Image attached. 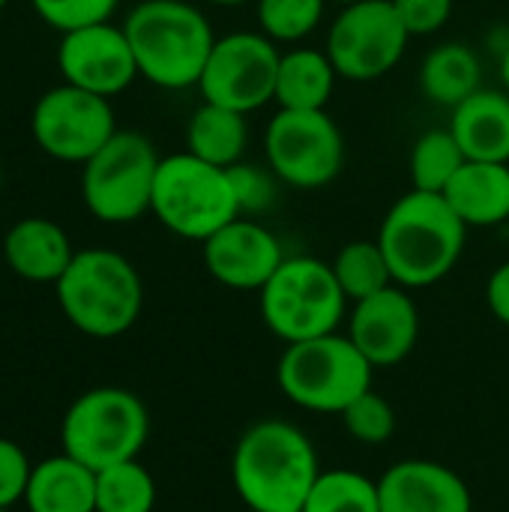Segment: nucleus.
<instances>
[{
	"instance_id": "nucleus-8",
	"label": "nucleus",
	"mask_w": 509,
	"mask_h": 512,
	"mask_svg": "<svg viewBox=\"0 0 509 512\" xmlns=\"http://www.w3.org/2000/svg\"><path fill=\"white\" fill-rule=\"evenodd\" d=\"M258 294L267 330L285 345L336 333L348 309L333 267L309 255L285 258Z\"/></svg>"
},
{
	"instance_id": "nucleus-23",
	"label": "nucleus",
	"mask_w": 509,
	"mask_h": 512,
	"mask_svg": "<svg viewBox=\"0 0 509 512\" xmlns=\"http://www.w3.org/2000/svg\"><path fill=\"white\" fill-rule=\"evenodd\" d=\"M336 78L339 72L327 57V51L291 48L279 60L276 102L279 108H291V111H324L333 96Z\"/></svg>"
},
{
	"instance_id": "nucleus-1",
	"label": "nucleus",
	"mask_w": 509,
	"mask_h": 512,
	"mask_svg": "<svg viewBox=\"0 0 509 512\" xmlns=\"http://www.w3.org/2000/svg\"><path fill=\"white\" fill-rule=\"evenodd\" d=\"M318 474L309 435L276 417L252 423L231 456V483L249 512H300Z\"/></svg>"
},
{
	"instance_id": "nucleus-38",
	"label": "nucleus",
	"mask_w": 509,
	"mask_h": 512,
	"mask_svg": "<svg viewBox=\"0 0 509 512\" xmlns=\"http://www.w3.org/2000/svg\"><path fill=\"white\" fill-rule=\"evenodd\" d=\"M330 3H339V6H348V3H357V0H330Z\"/></svg>"
},
{
	"instance_id": "nucleus-34",
	"label": "nucleus",
	"mask_w": 509,
	"mask_h": 512,
	"mask_svg": "<svg viewBox=\"0 0 509 512\" xmlns=\"http://www.w3.org/2000/svg\"><path fill=\"white\" fill-rule=\"evenodd\" d=\"M393 6L411 36H432L453 15V0H393Z\"/></svg>"
},
{
	"instance_id": "nucleus-14",
	"label": "nucleus",
	"mask_w": 509,
	"mask_h": 512,
	"mask_svg": "<svg viewBox=\"0 0 509 512\" xmlns=\"http://www.w3.org/2000/svg\"><path fill=\"white\" fill-rule=\"evenodd\" d=\"M57 63L66 84H75L105 99L123 93L138 78V63L126 30L108 21L63 33Z\"/></svg>"
},
{
	"instance_id": "nucleus-27",
	"label": "nucleus",
	"mask_w": 509,
	"mask_h": 512,
	"mask_svg": "<svg viewBox=\"0 0 509 512\" xmlns=\"http://www.w3.org/2000/svg\"><path fill=\"white\" fill-rule=\"evenodd\" d=\"M300 512H381V492L360 471H321Z\"/></svg>"
},
{
	"instance_id": "nucleus-36",
	"label": "nucleus",
	"mask_w": 509,
	"mask_h": 512,
	"mask_svg": "<svg viewBox=\"0 0 509 512\" xmlns=\"http://www.w3.org/2000/svg\"><path fill=\"white\" fill-rule=\"evenodd\" d=\"M501 81H504V90L509 93V42L507 48H504V54H501Z\"/></svg>"
},
{
	"instance_id": "nucleus-32",
	"label": "nucleus",
	"mask_w": 509,
	"mask_h": 512,
	"mask_svg": "<svg viewBox=\"0 0 509 512\" xmlns=\"http://www.w3.org/2000/svg\"><path fill=\"white\" fill-rule=\"evenodd\" d=\"M234 192H237V204L243 216H258L264 213L273 201H276V183H273V171H264L258 165H246L237 162L228 168Z\"/></svg>"
},
{
	"instance_id": "nucleus-33",
	"label": "nucleus",
	"mask_w": 509,
	"mask_h": 512,
	"mask_svg": "<svg viewBox=\"0 0 509 512\" xmlns=\"http://www.w3.org/2000/svg\"><path fill=\"white\" fill-rule=\"evenodd\" d=\"M30 474H33V465L27 453L21 450V444L0 438V510L24 504Z\"/></svg>"
},
{
	"instance_id": "nucleus-26",
	"label": "nucleus",
	"mask_w": 509,
	"mask_h": 512,
	"mask_svg": "<svg viewBox=\"0 0 509 512\" xmlns=\"http://www.w3.org/2000/svg\"><path fill=\"white\" fill-rule=\"evenodd\" d=\"M330 267H333V273H336L348 303H360V300H366V297L396 285L378 240L345 243L336 252V258L330 261Z\"/></svg>"
},
{
	"instance_id": "nucleus-39",
	"label": "nucleus",
	"mask_w": 509,
	"mask_h": 512,
	"mask_svg": "<svg viewBox=\"0 0 509 512\" xmlns=\"http://www.w3.org/2000/svg\"><path fill=\"white\" fill-rule=\"evenodd\" d=\"M0 186H3V165H0Z\"/></svg>"
},
{
	"instance_id": "nucleus-2",
	"label": "nucleus",
	"mask_w": 509,
	"mask_h": 512,
	"mask_svg": "<svg viewBox=\"0 0 509 512\" xmlns=\"http://www.w3.org/2000/svg\"><path fill=\"white\" fill-rule=\"evenodd\" d=\"M468 225L444 195L411 189L384 216L378 246L402 288H429L453 273L465 252Z\"/></svg>"
},
{
	"instance_id": "nucleus-41",
	"label": "nucleus",
	"mask_w": 509,
	"mask_h": 512,
	"mask_svg": "<svg viewBox=\"0 0 509 512\" xmlns=\"http://www.w3.org/2000/svg\"><path fill=\"white\" fill-rule=\"evenodd\" d=\"M138 3H144V0H138Z\"/></svg>"
},
{
	"instance_id": "nucleus-21",
	"label": "nucleus",
	"mask_w": 509,
	"mask_h": 512,
	"mask_svg": "<svg viewBox=\"0 0 509 512\" xmlns=\"http://www.w3.org/2000/svg\"><path fill=\"white\" fill-rule=\"evenodd\" d=\"M24 507L27 512H96V471L66 453L42 459L33 465Z\"/></svg>"
},
{
	"instance_id": "nucleus-11",
	"label": "nucleus",
	"mask_w": 509,
	"mask_h": 512,
	"mask_svg": "<svg viewBox=\"0 0 509 512\" xmlns=\"http://www.w3.org/2000/svg\"><path fill=\"white\" fill-rule=\"evenodd\" d=\"M411 42L393 0L342 6L327 33V57L345 81H375L393 72Z\"/></svg>"
},
{
	"instance_id": "nucleus-25",
	"label": "nucleus",
	"mask_w": 509,
	"mask_h": 512,
	"mask_svg": "<svg viewBox=\"0 0 509 512\" xmlns=\"http://www.w3.org/2000/svg\"><path fill=\"white\" fill-rule=\"evenodd\" d=\"M465 162H468V156L462 153L450 126L447 129H429L411 147V159H408L411 186L417 192L444 195V189L450 186V180L459 174V168Z\"/></svg>"
},
{
	"instance_id": "nucleus-16",
	"label": "nucleus",
	"mask_w": 509,
	"mask_h": 512,
	"mask_svg": "<svg viewBox=\"0 0 509 512\" xmlns=\"http://www.w3.org/2000/svg\"><path fill=\"white\" fill-rule=\"evenodd\" d=\"M285 258L276 234L252 216H237L204 240L207 273L234 291H261Z\"/></svg>"
},
{
	"instance_id": "nucleus-15",
	"label": "nucleus",
	"mask_w": 509,
	"mask_h": 512,
	"mask_svg": "<svg viewBox=\"0 0 509 512\" xmlns=\"http://www.w3.org/2000/svg\"><path fill=\"white\" fill-rule=\"evenodd\" d=\"M348 339L375 369L405 363L420 339V312L408 288L390 285L354 303L348 318Z\"/></svg>"
},
{
	"instance_id": "nucleus-31",
	"label": "nucleus",
	"mask_w": 509,
	"mask_h": 512,
	"mask_svg": "<svg viewBox=\"0 0 509 512\" xmlns=\"http://www.w3.org/2000/svg\"><path fill=\"white\" fill-rule=\"evenodd\" d=\"M36 15L60 33L102 24L117 9V0H30Z\"/></svg>"
},
{
	"instance_id": "nucleus-30",
	"label": "nucleus",
	"mask_w": 509,
	"mask_h": 512,
	"mask_svg": "<svg viewBox=\"0 0 509 512\" xmlns=\"http://www.w3.org/2000/svg\"><path fill=\"white\" fill-rule=\"evenodd\" d=\"M339 417H342L345 432L363 447H381L396 432V411L375 390H366L363 396H357Z\"/></svg>"
},
{
	"instance_id": "nucleus-18",
	"label": "nucleus",
	"mask_w": 509,
	"mask_h": 512,
	"mask_svg": "<svg viewBox=\"0 0 509 512\" xmlns=\"http://www.w3.org/2000/svg\"><path fill=\"white\" fill-rule=\"evenodd\" d=\"M72 258L75 252L69 234L45 216H27L15 222L3 237V261L15 276L27 282L57 285Z\"/></svg>"
},
{
	"instance_id": "nucleus-35",
	"label": "nucleus",
	"mask_w": 509,
	"mask_h": 512,
	"mask_svg": "<svg viewBox=\"0 0 509 512\" xmlns=\"http://www.w3.org/2000/svg\"><path fill=\"white\" fill-rule=\"evenodd\" d=\"M486 303H489L492 315H495L504 327H509V261H504V264L489 276Z\"/></svg>"
},
{
	"instance_id": "nucleus-3",
	"label": "nucleus",
	"mask_w": 509,
	"mask_h": 512,
	"mask_svg": "<svg viewBox=\"0 0 509 512\" xmlns=\"http://www.w3.org/2000/svg\"><path fill=\"white\" fill-rule=\"evenodd\" d=\"M138 75L165 90L198 87L213 51V27L186 0H144L123 21Z\"/></svg>"
},
{
	"instance_id": "nucleus-42",
	"label": "nucleus",
	"mask_w": 509,
	"mask_h": 512,
	"mask_svg": "<svg viewBox=\"0 0 509 512\" xmlns=\"http://www.w3.org/2000/svg\"><path fill=\"white\" fill-rule=\"evenodd\" d=\"M0 512H6V510H0Z\"/></svg>"
},
{
	"instance_id": "nucleus-28",
	"label": "nucleus",
	"mask_w": 509,
	"mask_h": 512,
	"mask_svg": "<svg viewBox=\"0 0 509 512\" xmlns=\"http://www.w3.org/2000/svg\"><path fill=\"white\" fill-rule=\"evenodd\" d=\"M156 480L138 462H120L96 471V512H153Z\"/></svg>"
},
{
	"instance_id": "nucleus-20",
	"label": "nucleus",
	"mask_w": 509,
	"mask_h": 512,
	"mask_svg": "<svg viewBox=\"0 0 509 512\" xmlns=\"http://www.w3.org/2000/svg\"><path fill=\"white\" fill-rule=\"evenodd\" d=\"M447 204L468 228H495L509 219V162L468 159L444 189Z\"/></svg>"
},
{
	"instance_id": "nucleus-5",
	"label": "nucleus",
	"mask_w": 509,
	"mask_h": 512,
	"mask_svg": "<svg viewBox=\"0 0 509 512\" xmlns=\"http://www.w3.org/2000/svg\"><path fill=\"white\" fill-rule=\"evenodd\" d=\"M372 372L375 366L348 333L342 336L336 330L288 345L276 366V384L285 399L303 411L342 414L357 396L372 390Z\"/></svg>"
},
{
	"instance_id": "nucleus-12",
	"label": "nucleus",
	"mask_w": 509,
	"mask_h": 512,
	"mask_svg": "<svg viewBox=\"0 0 509 512\" xmlns=\"http://www.w3.org/2000/svg\"><path fill=\"white\" fill-rule=\"evenodd\" d=\"M282 51L261 30H240L219 36L201 72L198 90L204 102L252 114L276 102V75Z\"/></svg>"
},
{
	"instance_id": "nucleus-17",
	"label": "nucleus",
	"mask_w": 509,
	"mask_h": 512,
	"mask_svg": "<svg viewBox=\"0 0 509 512\" xmlns=\"http://www.w3.org/2000/svg\"><path fill=\"white\" fill-rule=\"evenodd\" d=\"M381 512H474L468 483L432 459H405L378 480Z\"/></svg>"
},
{
	"instance_id": "nucleus-6",
	"label": "nucleus",
	"mask_w": 509,
	"mask_h": 512,
	"mask_svg": "<svg viewBox=\"0 0 509 512\" xmlns=\"http://www.w3.org/2000/svg\"><path fill=\"white\" fill-rule=\"evenodd\" d=\"M150 438L147 405L123 387H93L81 393L63 414L60 441L63 453L105 471L141 456Z\"/></svg>"
},
{
	"instance_id": "nucleus-13",
	"label": "nucleus",
	"mask_w": 509,
	"mask_h": 512,
	"mask_svg": "<svg viewBox=\"0 0 509 512\" xmlns=\"http://www.w3.org/2000/svg\"><path fill=\"white\" fill-rule=\"evenodd\" d=\"M30 132L39 150L63 162H87L117 132L114 108L105 96L60 84L48 90L30 117Z\"/></svg>"
},
{
	"instance_id": "nucleus-40",
	"label": "nucleus",
	"mask_w": 509,
	"mask_h": 512,
	"mask_svg": "<svg viewBox=\"0 0 509 512\" xmlns=\"http://www.w3.org/2000/svg\"><path fill=\"white\" fill-rule=\"evenodd\" d=\"M6 3H9V0H0V9H3V6H6Z\"/></svg>"
},
{
	"instance_id": "nucleus-29",
	"label": "nucleus",
	"mask_w": 509,
	"mask_h": 512,
	"mask_svg": "<svg viewBox=\"0 0 509 512\" xmlns=\"http://www.w3.org/2000/svg\"><path fill=\"white\" fill-rule=\"evenodd\" d=\"M330 0H255L258 27L273 42H300L324 18Z\"/></svg>"
},
{
	"instance_id": "nucleus-24",
	"label": "nucleus",
	"mask_w": 509,
	"mask_h": 512,
	"mask_svg": "<svg viewBox=\"0 0 509 512\" xmlns=\"http://www.w3.org/2000/svg\"><path fill=\"white\" fill-rule=\"evenodd\" d=\"M249 144V123L246 114L213 105V102H201L198 111L189 117L186 126V147L192 156L219 165V168H231L237 162H243Z\"/></svg>"
},
{
	"instance_id": "nucleus-37",
	"label": "nucleus",
	"mask_w": 509,
	"mask_h": 512,
	"mask_svg": "<svg viewBox=\"0 0 509 512\" xmlns=\"http://www.w3.org/2000/svg\"><path fill=\"white\" fill-rule=\"evenodd\" d=\"M213 6H243V3H252V0H207Z\"/></svg>"
},
{
	"instance_id": "nucleus-10",
	"label": "nucleus",
	"mask_w": 509,
	"mask_h": 512,
	"mask_svg": "<svg viewBox=\"0 0 509 512\" xmlns=\"http://www.w3.org/2000/svg\"><path fill=\"white\" fill-rule=\"evenodd\" d=\"M267 165L276 180L294 189H321L342 174L345 138L324 111L279 108L264 135Z\"/></svg>"
},
{
	"instance_id": "nucleus-22",
	"label": "nucleus",
	"mask_w": 509,
	"mask_h": 512,
	"mask_svg": "<svg viewBox=\"0 0 509 512\" xmlns=\"http://www.w3.org/2000/svg\"><path fill=\"white\" fill-rule=\"evenodd\" d=\"M483 87V66L471 45L441 42L420 66V90L441 108H456Z\"/></svg>"
},
{
	"instance_id": "nucleus-9",
	"label": "nucleus",
	"mask_w": 509,
	"mask_h": 512,
	"mask_svg": "<svg viewBox=\"0 0 509 512\" xmlns=\"http://www.w3.org/2000/svg\"><path fill=\"white\" fill-rule=\"evenodd\" d=\"M159 156L141 132H114L111 141L84 162L81 195L87 210L108 225H126L150 213Z\"/></svg>"
},
{
	"instance_id": "nucleus-19",
	"label": "nucleus",
	"mask_w": 509,
	"mask_h": 512,
	"mask_svg": "<svg viewBox=\"0 0 509 512\" xmlns=\"http://www.w3.org/2000/svg\"><path fill=\"white\" fill-rule=\"evenodd\" d=\"M450 132L474 162H509V93L480 87L450 111Z\"/></svg>"
},
{
	"instance_id": "nucleus-7",
	"label": "nucleus",
	"mask_w": 509,
	"mask_h": 512,
	"mask_svg": "<svg viewBox=\"0 0 509 512\" xmlns=\"http://www.w3.org/2000/svg\"><path fill=\"white\" fill-rule=\"evenodd\" d=\"M150 213L171 234L198 243L243 216L228 168L210 165L189 150L159 162Z\"/></svg>"
},
{
	"instance_id": "nucleus-4",
	"label": "nucleus",
	"mask_w": 509,
	"mask_h": 512,
	"mask_svg": "<svg viewBox=\"0 0 509 512\" xmlns=\"http://www.w3.org/2000/svg\"><path fill=\"white\" fill-rule=\"evenodd\" d=\"M66 321L90 339H117L135 327L144 285L135 264L114 249L75 252L54 285Z\"/></svg>"
}]
</instances>
